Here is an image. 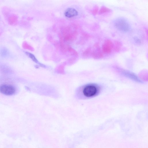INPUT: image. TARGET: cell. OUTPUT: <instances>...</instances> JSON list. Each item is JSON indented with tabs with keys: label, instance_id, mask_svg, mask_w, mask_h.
Instances as JSON below:
<instances>
[{
	"label": "cell",
	"instance_id": "cell-1",
	"mask_svg": "<svg viewBox=\"0 0 148 148\" xmlns=\"http://www.w3.org/2000/svg\"><path fill=\"white\" fill-rule=\"evenodd\" d=\"M101 87L95 84H89L85 85L82 88L83 95L87 98L94 97L97 95L101 91Z\"/></svg>",
	"mask_w": 148,
	"mask_h": 148
},
{
	"label": "cell",
	"instance_id": "cell-2",
	"mask_svg": "<svg viewBox=\"0 0 148 148\" xmlns=\"http://www.w3.org/2000/svg\"><path fill=\"white\" fill-rule=\"evenodd\" d=\"M114 26L118 30L123 32H127L130 31V25L127 20L123 18H119L114 21Z\"/></svg>",
	"mask_w": 148,
	"mask_h": 148
},
{
	"label": "cell",
	"instance_id": "cell-3",
	"mask_svg": "<svg viewBox=\"0 0 148 148\" xmlns=\"http://www.w3.org/2000/svg\"><path fill=\"white\" fill-rule=\"evenodd\" d=\"M15 92V88L12 86L3 84L0 86V92L7 95H11Z\"/></svg>",
	"mask_w": 148,
	"mask_h": 148
},
{
	"label": "cell",
	"instance_id": "cell-4",
	"mask_svg": "<svg viewBox=\"0 0 148 148\" xmlns=\"http://www.w3.org/2000/svg\"><path fill=\"white\" fill-rule=\"evenodd\" d=\"M114 43L110 39H107L104 42L102 46V51L104 53L110 54L113 48Z\"/></svg>",
	"mask_w": 148,
	"mask_h": 148
},
{
	"label": "cell",
	"instance_id": "cell-5",
	"mask_svg": "<svg viewBox=\"0 0 148 148\" xmlns=\"http://www.w3.org/2000/svg\"><path fill=\"white\" fill-rule=\"evenodd\" d=\"M94 50L92 51V56L95 59H100L103 57V52L98 44H95Z\"/></svg>",
	"mask_w": 148,
	"mask_h": 148
},
{
	"label": "cell",
	"instance_id": "cell-6",
	"mask_svg": "<svg viewBox=\"0 0 148 148\" xmlns=\"http://www.w3.org/2000/svg\"><path fill=\"white\" fill-rule=\"evenodd\" d=\"M120 73L123 75L136 82H141L140 80L133 73L124 69H120Z\"/></svg>",
	"mask_w": 148,
	"mask_h": 148
},
{
	"label": "cell",
	"instance_id": "cell-7",
	"mask_svg": "<svg viewBox=\"0 0 148 148\" xmlns=\"http://www.w3.org/2000/svg\"><path fill=\"white\" fill-rule=\"evenodd\" d=\"M78 14L77 11L73 8H69L65 11L64 15L69 18L77 16Z\"/></svg>",
	"mask_w": 148,
	"mask_h": 148
},
{
	"label": "cell",
	"instance_id": "cell-8",
	"mask_svg": "<svg viewBox=\"0 0 148 148\" xmlns=\"http://www.w3.org/2000/svg\"><path fill=\"white\" fill-rule=\"evenodd\" d=\"M111 11V9L104 6H103L99 9L98 13L100 14H102L110 12Z\"/></svg>",
	"mask_w": 148,
	"mask_h": 148
},
{
	"label": "cell",
	"instance_id": "cell-9",
	"mask_svg": "<svg viewBox=\"0 0 148 148\" xmlns=\"http://www.w3.org/2000/svg\"><path fill=\"white\" fill-rule=\"evenodd\" d=\"M122 47V44L121 42L119 41H116L114 44L113 47L115 51L117 52L119 51Z\"/></svg>",
	"mask_w": 148,
	"mask_h": 148
},
{
	"label": "cell",
	"instance_id": "cell-10",
	"mask_svg": "<svg viewBox=\"0 0 148 148\" xmlns=\"http://www.w3.org/2000/svg\"><path fill=\"white\" fill-rule=\"evenodd\" d=\"M99 8L96 5L94 8L92 10V13L94 15H95L97 14L99 12Z\"/></svg>",
	"mask_w": 148,
	"mask_h": 148
},
{
	"label": "cell",
	"instance_id": "cell-11",
	"mask_svg": "<svg viewBox=\"0 0 148 148\" xmlns=\"http://www.w3.org/2000/svg\"><path fill=\"white\" fill-rule=\"evenodd\" d=\"M25 53L33 60L36 61L37 60L33 54L27 52H25Z\"/></svg>",
	"mask_w": 148,
	"mask_h": 148
}]
</instances>
